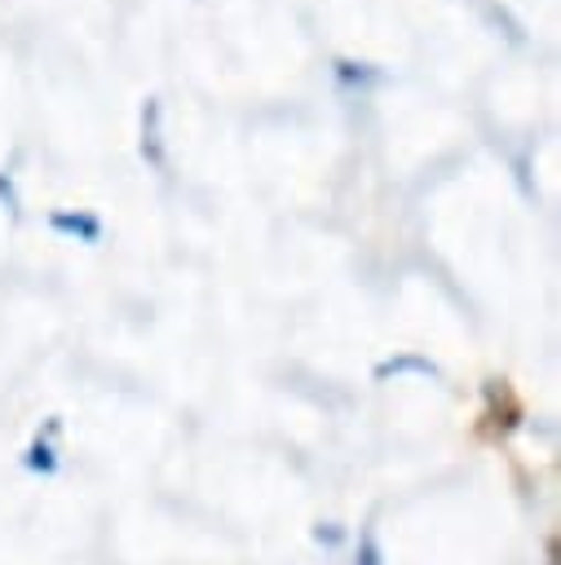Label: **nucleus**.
<instances>
[{
    "instance_id": "5",
    "label": "nucleus",
    "mask_w": 561,
    "mask_h": 565,
    "mask_svg": "<svg viewBox=\"0 0 561 565\" xmlns=\"http://www.w3.org/2000/svg\"><path fill=\"white\" fill-rule=\"evenodd\" d=\"M336 79L340 84H380L384 79V71H371V66H362V62H336Z\"/></svg>"
},
{
    "instance_id": "4",
    "label": "nucleus",
    "mask_w": 561,
    "mask_h": 565,
    "mask_svg": "<svg viewBox=\"0 0 561 565\" xmlns=\"http://www.w3.org/2000/svg\"><path fill=\"white\" fill-rule=\"evenodd\" d=\"M389 375H437V362L420 358V353H398V358H384L375 366V380H389Z\"/></svg>"
},
{
    "instance_id": "6",
    "label": "nucleus",
    "mask_w": 561,
    "mask_h": 565,
    "mask_svg": "<svg viewBox=\"0 0 561 565\" xmlns=\"http://www.w3.org/2000/svg\"><path fill=\"white\" fill-rule=\"evenodd\" d=\"M353 565H384V547H380L375 525H367V530L358 534V561H353Z\"/></svg>"
},
{
    "instance_id": "2",
    "label": "nucleus",
    "mask_w": 561,
    "mask_h": 565,
    "mask_svg": "<svg viewBox=\"0 0 561 565\" xmlns=\"http://www.w3.org/2000/svg\"><path fill=\"white\" fill-rule=\"evenodd\" d=\"M57 428H62V424L49 419L44 437H35V441L27 446V455H22V468H27V472H40V477H53V472H57V455H53V441H49Z\"/></svg>"
},
{
    "instance_id": "1",
    "label": "nucleus",
    "mask_w": 561,
    "mask_h": 565,
    "mask_svg": "<svg viewBox=\"0 0 561 565\" xmlns=\"http://www.w3.org/2000/svg\"><path fill=\"white\" fill-rule=\"evenodd\" d=\"M159 115H163L159 97H146V106H141V154H146L150 168H168V159H163V137H159Z\"/></svg>"
},
{
    "instance_id": "8",
    "label": "nucleus",
    "mask_w": 561,
    "mask_h": 565,
    "mask_svg": "<svg viewBox=\"0 0 561 565\" xmlns=\"http://www.w3.org/2000/svg\"><path fill=\"white\" fill-rule=\"evenodd\" d=\"M0 203H4V207H9L13 216H18V190H13V181H9V172L0 177Z\"/></svg>"
},
{
    "instance_id": "3",
    "label": "nucleus",
    "mask_w": 561,
    "mask_h": 565,
    "mask_svg": "<svg viewBox=\"0 0 561 565\" xmlns=\"http://www.w3.org/2000/svg\"><path fill=\"white\" fill-rule=\"evenodd\" d=\"M49 225H53L57 234H75V238H84V243H97V238H102V221H97L93 212H49Z\"/></svg>"
},
{
    "instance_id": "7",
    "label": "nucleus",
    "mask_w": 561,
    "mask_h": 565,
    "mask_svg": "<svg viewBox=\"0 0 561 565\" xmlns=\"http://www.w3.org/2000/svg\"><path fill=\"white\" fill-rule=\"evenodd\" d=\"M314 539H318V543H327V547H340V543H345V530H340V525H318V530H314Z\"/></svg>"
}]
</instances>
